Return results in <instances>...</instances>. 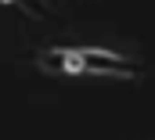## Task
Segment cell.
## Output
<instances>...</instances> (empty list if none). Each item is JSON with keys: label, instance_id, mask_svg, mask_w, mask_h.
Listing matches in <instances>:
<instances>
[{"label": "cell", "instance_id": "obj_1", "mask_svg": "<svg viewBox=\"0 0 155 140\" xmlns=\"http://www.w3.org/2000/svg\"><path fill=\"white\" fill-rule=\"evenodd\" d=\"M40 68L47 72H94V75H134V65L105 50H40Z\"/></svg>", "mask_w": 155, "mask_h": 140}, {"label": "cell", "instance_id": "obj_2", "mask_svg": "<svg viewBox=\"0 0 155 140\" xmlns=\"http://www.w3.org/2000/svg\"><path fill=\"white\" fill-rule=\"evenodd\" d=\"M0 4H22V0H0Z\"/></svg>", "mask_w": 155, "mask_h": 140}]
</instances>
